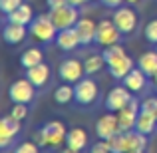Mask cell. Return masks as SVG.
I'll return each instance as SVG.
<instances>
[{"mask_svg":"<svg viewBox=\"0 0 157 153\" xmlns=\"http://www.w3.org/2000/svg\"><path fill=\"white\" fill-rule=\"evenodd\" d=\"M66 135H68V129L64 123L58 119H50L36 129V143L48 149H62V145H66Z\"/></svg>","mask_w":157,"mask_h":153,"instance_id":"6da1fadb","label":"cell"},{"mask_svg":"<svg viewBox=\"0 0 157 153\" xmlns=\"http://www.w3.org/2000/svg\"><path fill=\"white\" fill-rule=\"evenodd\" d=\"M28 28H30L32 38L38 40L40 44H46V46H50V44L56 42V36H58V32H60L56 28V24L52 22L50 14H36Z\"/></svg>","mask_w":157,"mask_h":153,"instance_id":"7a4b0ae2","label":"cell"},{"mask_svg":"<svg viewBox=\"0 0 157 153\" xmlns=\"http://www.w3.org/2000/svg\"><path fill=\"white\" fill-rule=\"evenodd\" d=\"M100 100V86L90 76L82 78L78 84H74V103L78 107H90Z\"/></svg>","mask_w":157,"mask_h":153,"instance_id":"3957f363","label":"cell"},{"mask_svg":"<svg viewBox=\"0 0 157 153\" xmlns=\"http://www.w3.org/2000/svg\"><path fill=\"white\" fill-rule=\"evenodd\" d=\"M111 20L115 22V26H117V30L121 32L125 38H129V36H133L135 32H137V26H139V18H137V12L129 6H119L113 10V14H111Z\"/></svg>","mask_w":157,"mask_h":153,"instance_id":"277c9868","label":"cell"},{"mask_svg":"<svg viewBox=\"0 0 157 153\" xmlns=\"http://www.w3.org/2000/svg\"><path fill=\"white\" fill-rule=\"evenodd\" d=\"M36 94H38V88L28 78H20V80H14L10 84V88H8V100L12 103H28L30 105L36 100Z\"/></svg>","mask_w":157,"mask_h":153,"instance_id":"5b68a950","label":"cell"},{"mask_svg":"<svg viewBox=\"0 0 157 153\" xmlns=\"http://www.w3.org/2000/svg\"><path fill=\"white\" fill-rule=\"evenodd\" d=\"M22 133V121L14 119L10 113L4 115L0 119V149L8 151L12 145H14L16 137Z\"/></svg>","mask_w":157,"mask_h":153,"instance_id":"8992f818","label":"cell"},{"mask_svg":"<svg viewBox=\"0 0 157 153\" xmlns=\"http://www.w3.org/2000/svg\"><path fill=\"white\" fill-rule=\"evenodd\" d=\"M52 18V22L56 24L58 30H64V28H74L80 20V6H74V4H66V6L54 8L48 12Z\"/></svg>","mask_w":157,"mask_h":153,"instance_id":"52a82bcc","label":"cell"},{"mask_svg":"<svg viewBox=\"0 0 157 153\" xmlns=\"http://www.w3.org/2000/svg\"><path fill=\"white\" fill-rule=\"evenodd\" d=\"M125 36L117 30L115 22L111 18H104L98 22V32H96V44L98 46H111V44H119Z\"/></svg>","mask_w":157,"mask_h":153,"instance_id":"ba28073f","label":"cell"},{"mask_svg":"<svg viewBox=\"0 0 157 153\" xmlns=\"http://www.w3.org/2000/svg\"><path fill=\"white\" fill-rule=\"evenodd\" d=\"M58 78L66 84H78L82 78H86V68L84 62L76 60V58H66L58 66Z\"/></svg>","mask_w":157,"mask_h":153,"instance_id":"9c48e42d","label":"cell"},{"mask_svg":"<svg viewBox=\"0 0 157 153\" xmlns=\"http://www.w3.org/2000/svg\"><path fill=\"white\" fill-rule=\"evenodd\" d=\"M131 100H133V96H131L129 88H125L123 84L121 86H115V88H111L109 92H107V96H105V100H104V109L117 113V111L123 109V107H125Z\"/></svg>","mask_w":157,"mask_h":153,"instance_id":"30bf717a","label":"cell"},{"mask_svg":"<svg viewBox=\"0 0 157 153\" xmlns=\"http://www.w3.org/2000/svg\"><path fill=\"white\" fill-rule=\"evenodd\" d=\"M117 131H121V127H119L117 113H113V111H107L105 115H101L96 121V135L100 139H109Z\"/></svg>","mask_w":157,"mask_h":153,"instance_id":"8fae6325","label":"cell"},{"mask_svg":"<svg viewBox=\"0 0 157 153\" xmlns=\"http://www.w3.org/2000/svg\"><path fill=\"white\" fill-rule=\"evenodd\" d=\"M141 111V101L137 98H133L129 103H127L123 109L117 111V119H119V127L123 131H129V129H135V121H137V115Z\"/></svg>","mask_w":157,"mask_h":153,"instance_id":"7c38bea8","label":"cell"},{"mask_svg":"<svg viewBox=\"0 0 157 153\" xmlns=\"http://www.w3.org/2000/svg\"><path fill=\"white\" fill-rule=\"evenodd\" d=\"M133 68H135V62L129 54H123V56H117V58L107 62V72H109V76L113 78V80H119V82H121Z\"/></svg>","mask_w":157,"mask_h":153,"instance_id":"4fadbf2b","label":"cell"},{"mask_svg":"<svg viewBox=\"0 0 157 153\" xmlns=\"http://www.w3.org/2000/svg\"><path fill=\"white\" fill-rule=\"evenodd\" d=\"M28 34H30V28L24 26V24H14V22H6L2 28V38L6 44H10V46H18V44H22L24 40L28 38Z\"/></svg>","mask_w":157,"mask_h":153,"instance_id":"5bb4252c","label":"cell"},{"mask_svg":"<svg viewBox=\"0 0 157 153\" xmlns=\"http://www.w3.org/2000/svg\"><path fill=\"white\" fill-rule=\"evenodd\" d=\"M24 78H28L38 90H42V88H46V86L50 84L52 70H50V66H48L46 62H42V64L34 66V68H26L24 70Z\"/></svg>","mask_w":157,"mask_h":153,"instance_id":"9a60e30c","label":"cell"},{"mask_svg":"<svg viewBox=\"0 0 157 153\" xmlns=\"http://www.w3.org/2000/svg\"><path fill=\"white\" fill-rule=\"evenodd\" d=\"M147 78H149V76H147L141 68L135 66V68L121 80V84L125 86V88H129L131 94H141V92L147 90Z\"/></svg>","mask_w":157,"mask_h":153,"instance_id":"2e32d148","label":"cell"},{"mask_svg":"<svg viewBox=\"0 0 157 153\" xmlns=\"http://www.w3.org/2000/svg\"><path fill=\"white\" fill-rule=\"evenodd\" d=\"M147 137H149V135L141 133V131H137V129L123 131V153L145 151L147 149Z\"/></svg>","mask_w":157,"mask_h":153,"instance_id":"e0dca14e","label":"cell"},{"mask_svg":"<svg viewBox=\"0 0 157 153\" xmlns=\"http://www.w3.org/2000/svg\"><path fill=\"white\" fill-rule=\"evenodd\" d=\"M74 28H76L78 36H80L82 46H92V44H96L98 24L94 22V20H90V18H80V20H78V24H76Z\"/></svg>","mask_w":157,"mask_h":153,"instance_id":"ac0fdd59","label":"cell"},{"mask_svg":"<svg viewBox=\"0 0 157 153\" xmlns=\"http://www.w3.org/2000/svg\"><path fill=\"white\" fill-rule=\"evenodd\" d=\"M54 44H56L62 52H74L78 46H82L80 36H78L76 28H64V30H60Z\"/></svg>","mask_w":157,"mask_h":153,"instance_id":"d6986e66","label":"cell"},{"mask_svg":"<svg viewBox=\"0 0 157 153\" xmlns=\"http://www.w3.org/2000/svg\"><path fill=\"white\" fill-rule=\"evenodd\" d=\"M66 145L68 147H74V149L82 151L84 153L90 145V135L84 127H72L68 129V135H66Z\"/></svg>","mask_w":157,"mask_h":153,"instance_id":"ffe728a7","label":"cell"},{"mask_svg":"<svg viewBox=\"0 0 157 153\" xmlns=\"http://www.w3.org/2000/svg\"><path fill=\"white\" fill-rule=\"evenodd\" d=\"M135 129L145 133V135H153L157 131V113L141 109L137 115V121H135Z\"/></svg>","mask_w":157,"mask_h":153,"instance_id":"44dd1931","label":"cell"},{"mask_svg":"<svg viewBox=\"0 0 157 153\" xmlns=\"http://www.w3.org/2000/svg\"><path fill=\"white\" fill-rule=\"evenodd\" d=\"M34 20V12H32L30 4H20L14 12L6 16V22H14V24H24V26H30V22Z\"/></svg>","mask_w":157,"mask_h":153,"instance_id":"7402d4cb","label":"cell"},{"mask_svg":"<svg viewBox=\"0 0 157 153\" xmlns=\"http://www.w3.org/2000/svg\"><path fill=\"white\" fill-rule=\"evenodd\" d=\"M137 68H141L149 78H153L157 74V50L143 52L141 56L137 58Z\"/></svg>","mask_w":157,"mask_h":153,"instance_id":"603a6c76","label":"cell"},{"mask_svg":"<svg viewBox=\"0 0 157 153\" xmlns=\"http://www.w3.org/2000/svg\"><path fill=\"white\" fill-rule=\"evenodd\" d=\"M44 62V52L42 48H28L26 52H22V56H20V64H22V68H34V66L42 64Z\"/></svg>","mask_w":157,"mask_h":153,"instance_id":"cb8c5ba5","label":"cell"},{"mask_svg":"<svg viewBox=\"0 0 157 153\" xmlns=\"http://www.w3.org/2000/svg\"><path fill=\"white\" fill-rule=\"evenodd\" d=\"M84 68H86V76H94V74L107 68L104 54H92V56H88L84 60Z\"/></svg>","mask_w":157,"mask_h":153,"instance_id":"d4e9b609","label":"cell"},{"mask_svg":"<svg viewBox=\"0 0 157 153\" xmlns=\"http://www.w3.org/2000/svg\"><path fill=\"white\" fill-rule=\"evenodd\" d=\"M54 101L58 105H70L74 101V86L70 84H60L56 90H54Z\"/></svg>","mask_w":157,"mask_h":153,"instance_id":"484cf974","label":"cell"},{"mask_svg":"<svg viewBox=\"0 0 157 153\" xmlns=\"http://www.w3.org/2000/svg\"><path fill=\"white\" fill-rule=\"evenodd\" d=\"M143 36H145V40L149 44L157 46V18H153V20L147 22V26L143 28Z\"/></svg>","mask_w":157,"mask_h":153,"instance_id":"4316f807","label":"cell"},{"mask_svg":"<svg viewBox=\"0 0 157 153\" xmlns=\"http://www.w3.org/2000/svg\"><path fill=\"white\" fill-rule=\"evenodd\" d=\"M12 153H40V145L34 141H20L14 145Z\"/></svg>","mask_w":157,"mask_h":153,"instance_id":"83f0119b","label":"cell"},{"mask_svg":"<svg viewBox=\"0 0 157 153\" xmlns=\"http://www.w3.org/2000/svg\"><path fill=\"white\" fill-rule=\"evenodd\" d=\"M10 115L18 121H24L28 115V103H12V109H10Z\"/></svg>","mask_w":157,"mask_h":153,"instance_id":"f1b7e54d","label":"cell"},{"mask_svg":"<svg viewBox=\"0 0 157 153\" xmlns=\"http://www.w3.org/2000/svg\"><path fill=\"white\" fill-rule=\"evenodd\" d=\"M20 4H24V0H0V12H2L4 16H8L10 12H14Z\"/></svg>","mask_w":157,"mask_h":153,"instance_id":"f546056e","label":"cell"},{"mask_svg":"<svg viewBox=\"0 0 157 153\" xmlns=\"http://www.w3.org/2000/svg\"><path fill=\"white\" fill-rule=\"evenodd\" d=\"M88 153H111L107 139H100V141L92 143V145L88 147Z\"/></svg>","mask_w":157,"mask_h":153,"instance_id":"4dcf8cb0","label":"cell"},{"mask_svg":"<svg viewBox=\"0 0 157 153\" xmlns=\"http://www.w3.org/2000/svg\"><path fill=\"white\" fill-rule=\"evenodd\" d=\"M141 109L157 113V96H147V98H143V100H141Z\"/></svg>","mask_w":157,"mask_h":153,"instance_id":"1f68e13d","label":"cell"},{"mask_svg":"<svg viewBox=\"0 0 157 153\" xmlns=\"http://www.w3.org/2000/svg\"><path fill=\"white\" fill-rule=\"evenodd\" d=\"M100 2L104 4L105 8H111V10H115V8L123 6V2H125V0H100Z\"/></svg>","mask_w":157,"mask_h":153,"instance_id":"d6a6232c","label":"cell"},{"mask_svg":"<svg viewBox=\"0 0 157 153\" xmlns=\"http://www.w3.org/2000/svg\"><path fill=\"white\" fill-rule=\"evenodd\" d=\"M48 8L54 10V8H60V6H66V4H70V0H46Z\"/></svg>","mask_w":157,"mask_h":153,"instance_id":"836d02e7","label":"cell"},{"mask_svg":"<svg viewBox=\"0 0 157 153\" xmlns=\"http://www.w3.org/2000/svg\"><path fill=\"white\" fill-rule=\"evenodd\" d=\"M60 153H82V151H78V149H74V147L66 145V147H62V149H60Z\"/></svg>","mask_w":157,"mask_h":153,"instance_id":"e575fe53","label":"cell"},{"mask_svg":"<svg viewBox=\"0 0 157 153\" xmlns=\"http://www.w3.org/2000/svg\"><path fill=\"white\" fill-rule=\"evenodd\" d=\"M70 4H74V6H84V0H70Z\"/></svg>","mask_w":157,"mask_h":153,"instance_id":"d590c367","label":"cell"},{"mask_svg":"<svg viewBox=\"0 0 157 153\" xmlns=\"http://www.w3.org/2000/svg\"><path fill=\"white\" fill-rule=\"evenodd\" d=\"M153 88L157 90V74H155V76H153Z\"/></svg>","mask_w":157,"mask_h":153,"instance_id":"8d00e7d4","label":"cell"},{"mask_svg":"<svg viewBox=\"0 0 157 153\" xmlns=\"http://www.w3.org/2000/svg\"><path fill=\"white\" fill-rule=\"evenodd\" d=\"M139 0H127V4H137Z\"/></svg>","mask_w":157,"mask_h":153,"instance_id":"74e56055","label":"cell"},{"mask_svg":"<svg viewBox=\"0 0 157 153\" xmlns=\"http://www.w3.org/2000/svg\"><path fill=\"white\" fill-rule=\"evenodd\" d=\"M131 153H147V151H131Z\"/></svg>","mask_w":157,"mask_h":153,"instance_id":"f35d334b","label":"cell"},{"mask_svg":"<svg viewBox=\"0 0 157 153\" xmlns=\"http://www.w3.org/2000/svg\"><path fill=\"white\" fill-rule=\"evenodd\" d=\"M84 2H86V4H88V2H94V0H84Z\"/></svg>","mask_w":157,"mask_h":153,"instance_id":"ab89813d","label":"cell"},{"mask_svg":"<svg viewBox=\"0 0 157 153\" xmlns=\"http://www.w3.org/2000/svg\"><path fill=\"white\" fill-rule=\"evenodd\" d=\"M155 50H157V46H155Z\"/></svg>","mask_w":157,"mask_h":153,"instance_id":"60d3db41","label":"cell"}]
</instances>
